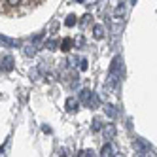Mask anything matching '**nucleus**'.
<instances>
[{"label":"nucleus","mask_w":157,"mask_h":157,"mask_svg":"<svg viewBox=\"0 0 157 157\" xmlns=\"http://www.w3.org/2000/svg\"><path fill=\"white\" fill-rule=\"evenodd\" d=\"M78 106H80V100H78L76 97H68V98H66V102H64L66 112H76Z\"/></svg>","instance_id":"39448f33"},{"label":"nucleus","mask_w":157,"mask_h":157,"mask_svg":"<svg viewBox=\"0 0 157 157\" xmlns=\"http://www.w3.org/2000/svg\"><path fill=\"white\" fill-rule=\"evenodd\" d=\"M78 155H80V157H93V155H95V151H93V150H82Z\"/></svg>","instance_id":"2eb2a0df"},{"label":"nucleus","mask_w":157,"mask_h":157,"mask_svg":"<svg viewBox=\"0 0 157 157\" xmlns=\"http://www.w3.org/2000/svg\"><path fill=\"white\" fill-rule=\"evenodd\" d=\"M121 78H123V57L116 55L108 68V87H117Z\"/></svg>","instance_id":"f257e3e1"},{"label":"nucleus","mask_w":157,"mask_h":157,"mask_svg":"<svg viewBox=\"0 0 157 157\" xmlns=\"http://www.w3.org/2000/svg\"><path fill=\"white\" fill-rule=\"evenodd\" d=\"M82 70H87V59H82V64H80Z\"/></svg>","instance_id":"a211bd4d"},{"label":"nucleus","mask_w":157,"mask_h":157,"mask_svg":"<svg viewBox=\"0 0 157 157\" xmlns=\"http://www.w3.org/2000/svg\"><path fill=\"white\" fill-rule=\"evenodd\" d=\"M0 70L12 72V70H13V57H10V55H6V57L2 59V64H0Z\"/></svg>","instance_id":"423d86ee"},{"label":"nucleus","mask_w":157,"mask_h":157,"mask_svg":"<svg viewBox=\"0 0 157 157\" xmlns=\"http://www.w3.org/2000/svg\"><path fill=\"white\" fill-rule=\"evenodd\" d=\"M131 4H136V0H131Z\"/></svg>","instance_id":"aec40b11"},{"label":"nucleus","mask_w":157,"mask_h":157,"mask_svg":"<svg viewBox=\"0 0 157 157\" xmlns=\"http://www.w3.org/2000/svg\"><path fill=\"white\" fill-rule=\"evenodd\" d=\"M106 34H104V27L102 25H95L93 27V38L95 40H102Z\"/></svg>","instance_id":"6e6552de"},{"label":"nucleus","mask_w":157,"mask_h":157,"mask_svg":"<svg viewBox=\"0 0 157 157\" xmlns=\"http://www.w3.org/2000/svg\"><path fill=\"white\" fill-rule=\"evenodd\" d=\"M57 46H59V42H57V40H49V42H46V48H48L49 51L57 49Z\"/></svg>","instance_id":"4468645a"},{"label":"nucleus","mask_w":157,"mask_h":157,"mask_svg":"<svg viewBox=\"0 0 157 157\" xmlns=\"http://www.w3.org/2000/svg\"><path fill=\"white\" fill-rule=\"evenodd\" d=\"M76 23H78V17L76 15H68V17H66V21H64L66 27H74Z\"/></svg>","instance_id":"ddd939ff"},{"label":"nucleus","mask_w":157,"mask_h":157,"mask_svg":"<svg viewBox=\"0 0 157 157\" xmlns=\"http://www.w3.org/2000/svg\"><path fill=\"white\" fill-rule=\"evenodd\" d=\"M123 13H125V6H123V4H119L117 8H116V17H123Z\"/></svg>","instance_id":"f3484780"},{"label":"nucleus","mask_w":157,"mask_h":157,"mask_svg":"<svg viewBox=\"0 0 157 157\" xmlns=\"http://www.w3.org/2000/svg\"><path fill=\"white\" fill-rule=\"evenodd\" d=\"M0 46H4V48H19V42L13 40V38H10V36L0 34Z\"/></svg>","instance_id":"20e7f679"},{"label":"nucleus","mask_w":157,"mask_h":157,"mask_svg":"<svg viewBox=\"0 0 157 157\" xmlns=\"http://www.w3.org/2000/svg\"><path fill=\"white\" fill-rule=\"evenodd\" d=\"M97 106H98V97H97V93H93V91H91V97H89L87 108H97Z\"/></svg>","instance_id":"9b49d317"},{"label":"nucleus","mask_w":157,"mask_h":157,"mask_svg":"<svg viewBox=\"0 0 157 157\" xmlns=\"http://www.w3.org/2000/svg\"><path fill=\"white\" fill-rule=\"evenodd\" d=\"M78 2H83V0H78Z\"/></svg>","instance_id":"412c9836"},{"label":"nucleus","mask_w":157,"mask_h":157,"mask_svg":"<svg viewBox=\"0 0 157 157\" xmlns=\"http://www.w3.org/2000/svg\"><path fill=\"white\" fill-rule=\"evenodd\" d=\"M104 114H106L110 119H116V117H117V110H116L114 104H106V106H104Z\"/></svg>","instance_id":"1a4fd4ad"},{"label":"nucleus","mask_w":157,"mask_h":157,"mask_svg":"<svg viewBox=\"0 0 157 157\" xmlns=\"http://www.w3.org/2000/svg\"><path fill=\"white\" fill-rule=\"evenodd\" d=\"M100 155L102 157H110V155H117L116 150H114V146L110 144V140H106V144L102 146V150H100Z\"/></svg>","instance_id":"0eeeda50"},{"label":"nucleus","mask_w":157,"mask_h":157,"mask_svg":"<svg viewBox=\"0 0 157 157\" xmlns=\"http://www.w3.org/2000/svg\"><path fill=\"white\" fill-rule=\"evenodd\" d=\"M8 4L10 6H15V4H19V0H8Z\"/></svg>","instance_id":"6ab92c4d"},{"label":"nucleus","mask_w":157,"mask_h":157,"mask_svg":"<svg viewBox=\"0 0 157 157\" xmlns=\"http://www.w3.org/2000/svg\"><path fill=\"white\" fill-rule=\"evenodd\" d=\"M102 134H104V138H106V140L116 138V134H117L116 125H114V123H104V127H102Z\"/></svg>","instance_id":"7ed1b4c3"},{"label":"nucleus","mask_w":157,"mask_h":157,"mask_svg":"<svg viewBox=\"0 0 157 157\" xmlns=\"http://www.w3.org/2000/svg\"><path fill=\"white\" fill-rule=\"evenodd\" d=\"M102 127H104V125H102V121H100L98 117H95V119H93V127H91V129H93V132L102 131Z\"/></svg>","instance_id":"f8f14e48"},{"label":"nucleus","mask_w":157,"mask_h":157,"mask_svg":"<svg viewBox=\"0 0 157 157\" xmlns=\"http://www.w3.org/2000/svg\"><path fill=\"white\" fill-rule=\"evenodd\" d=\"M70 44H72L70 40H63V42H61V49H63V51H68V49H70Z\"/></svg>","instance_id":"dca6fc26"},{"label":"nucleus","mask_w":157,"mask_h":157,"mask_svg":"<svg viewBox=\"0 0 157 157\" xmlns=\"http://www.w3.org/2000/svg\"><path fill=\"white\" fill-rule=\"evenodd\" d=\"M132 148H134V151H136V155H148L151 151L150 142L144 140V138H134L132 140Z\"/></svg>","instance_id":"f03ea898"},{"label":"nucleus","mask_w":157,"mask_h":157,"mask_svg":"<svg viewBox=\"0 0 157 157\" xmlns=\"http://www.w3.org/2000/svg\"><path fill=\"white\" fill-rule=\"evenodd\" d=\"M89 97H91V89H82V91H80V102L87 106V102H89Z\"/></svg>","instance_id":"9d476101"}]
</instances>
